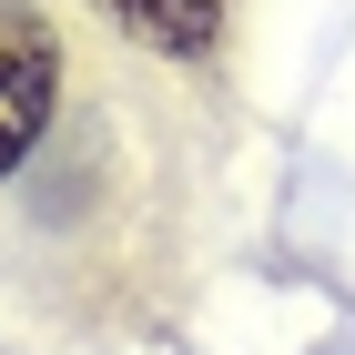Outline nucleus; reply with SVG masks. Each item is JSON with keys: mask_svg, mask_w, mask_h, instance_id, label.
<instances>
[{"mask_svg": "<svg viewBox=\"0 0 355 355\" xmlns=\"http://www.w3.org/2000/svg\"><path fill=\"white\" fill-rule=\"evenodd\" d=\"M51 102H61V31L31 0H0V183L41 153Z\"/></svg>", "mask_w": 355, "mask_h": 355, "instance_id": "obj_1", "label": "nucleus"}, {"mask_svg": "<svg viewBox=\"0 0 355 355\" xmlns=\"http://www.w3.org/2000/svg\"><path fill=\"white\" fill-rule=\"evenodd\" d=\"M112 31H132L142 51H163V61H203L223 41V10L234 0H92Z\"/></svg>", "mask_w": 355, "mask_h": 355, "instance_id": "obj_2", "label": "nucleus"}]
</instances>
